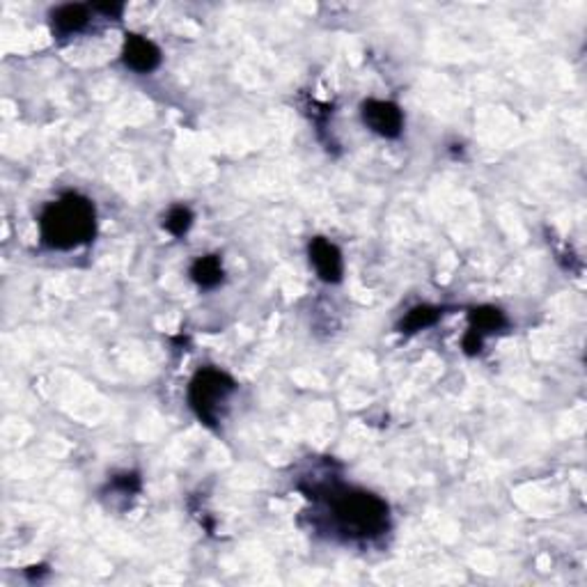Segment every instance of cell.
I'll list each match as a JSON object with an SVG mask.
<instances>
[{
  "instance_id": "cell-1",
  "label": "cell",
  "mask_w": 587,
  "mask_h": 587,
  "mask_svg": "<svg viewBox=\"0 0 587 587\" xmlns=\"http://www.w3.org/2000/svg\"><path fill=\"white\" fill-rule=\"evenodd\" d=\"M326 514L344 539H374L390 526V509L379 496L362 489H324Z\"/></svg>"
},
{
  "instance_id": "cell-2",
  "label": "cell",
  "mask_w": 587,
  "mask_h": 587,
  "mask_svg": "<svg viewBox=\"0 0 587 587\" xmlns=\"http://www.w3.org/2000/svg\"><path fill=\"white\" fill-rule=\"evenodd\" d=\"M96 234V209L87 197L65 193L44 206L40 216V239L53 251H74Z\"/></svg>"
},
{
  "instance_id": "cell-3",
  "label": "cell",
  "mask_w": 587,
  "mask_h": 587,
  "mask_svg": "<svg viewBox=\"0 0 587 587\" xmlns=\"http://www.w3.org/2000/svg\"><path fill=\"white\" fill-rule=\"evenodd\" d=\"M236 390V381L227 371L216 367H202L188 383V404L197 420L206 426H216L221 420V408Z\"/></svg>"
},
{
  "instance_id": "cell-4",
  "label": "cell",
  "mask_w": 587,
  "mask_h": 587,
  "mask_svg": "<svg viewBox=\"0 0 587 587\" xmlns=\"http://www.w3.org/2000/svg\"><path fill=\"white\" fill-rule=\"evenodd\" d=\"M362 124L381 138H399L404 131V113L392 101L367 99L361 104Z\"/></svg>"
},
{
  "instance_id": "cell-5",
  "label": "cell",
  "mask_w": 587,
  "mask_h": 587,
  "mask_svg": "<svg viewBox=\"0 0 587 587\" xmlns=\"http://www.w3.org/2000/svg\"><path fill=\"white\" fill-rule=\"evenodd\" d=\"M307 255H310L312 266H315L319 280L328 282V285H337L344 273V261H342V252L335 243H331L324 236H315L307 246Z\"/></svg>"
},
{
  "instance_id": "cell-6",
  "label": "cell",
  "mask_w": 587,
  "mask_h": 587,
  "mask_svg": "<svg viewBox=\"0 0 587 587\" xmlns=\"http://www.w3.org/2000/svg\"><path fill=\"white\" fill-rule=\"evenodd\" d=\"M122 62L136 74H151L161 65V49L147 37L129 32L122 46Z\"/></svg>"
},
{
  "instance_id": "cell-7",
  "label": "cell",
  "mask_w": 587,
  "mask_h": 587,
  "mask_svg": "<svg viewBox=\"0 0 587 587\" xmlns=\"http://www.w3.org/2000/svg\"><path fill=\"white\" fill-rule=\"evenodd\" d=\"M90 10L87 5H60L50 12V31L58 37L78 35L90 23Z\"/></svg>"
},
{
  "instance_id": "cell-8",
  "label": "cell",
  "mask_w": 587,
  "mask_h": 587,
  "mask_svg": "<svg viewBox=\"0 0 587 587\" xmlns=\"http://www.w3.org/2000/svg\"><path fill=\"white\" fill-rule=\"evenodd\" d=\"M191 278L197 287L202 289H216L225 278V269H223L221 255H205L197 257L191 266Z\"/></svg>"
},
{
  "instance_id": "cell-9",
  "label": "cell",
  "mask_w": 587,
  "mask_h": 587,
  "mask_svg": "<svg viewBox=\"0 0 587 587\" xmlns=\"http://www.w3.org/2000/svg\"><path fill=\"white\" fill-rule=\"evenodd\" d=\"M468 319H471V328L482 335H489V333H498L507 326V316L505 312L498 310L493 306H480L472 307L468 312Z\"/></svg>"
},
{
  "instance_id": "cell-10",
  "label": "cell",
  "mask_w": 587,
  "mask_h": 587,
  "mask_svg": "<svg viewBox=\"0 0 587 587\" xmlns=\"http://www.w3.org/2000/svg\"><path fill=\"white\" fill-rule=\"evenodd\" d=\"M441 316H443L441 307L416 306V307H411V310L407 312V316H404L397 328H399V333L425 331V328L434 326V324H436L438 319H441Z\"/></svg>"
},
{
  "instance_id": "cell-11",
  "label": "cell",
  "mask_w": 587,
  "mask_h": 587,
  "mask_svg": "<svg viewBox=\"0 0 587 587\" xmlns=\"http://www.w3.org/2000/svg\"><path fill=\"white\" fill-rule=\"evenodd\" d=\"M191 225H193V211L184 205L172 206V209L166 214V218H163V227H166L172 236H177V239L191 230Z\"/></svg>"
},
{
  "instance_id": "cell-12",
  "label": "cell",
  "mask_w": 587,
  "mask_h": 587,
  "mask_svg": "<svg viewBox=\"0 0 587 587\" xmlns=\"http://www.w3.org/2000/svg\"><path fill=\"white\" fill-rule=\"evenodd\" d=\"M111 487L124 496H133V493L141 491V477L136 472H122V475L113 477Z\"/></svg>"
},
{
  "instance_id": "cell-13",
  "label": "cell",
  "mask_w": 587,
  "mask_h": 587,
  "mask_svg": "<svg viewBox=\"0 0 587 587\" xmlns=\"http://www.w3.org/2000/svg\"><path fill=\"white\" fill-rule=\"evenodd\" d=\"M482 346H484L482 333H477V331H472V328H468L466 335H463V340H462L463 353H466V356H477V353L482 352Z\"/></svg>"
},
{
  "instance_id": "cell-14",
  "label": "cell",
  "mask_w": 587,
  "mask_h": 587,
  "mask_svg": "<svg viewBox=\"0 0 587 587\" xmlns=\"http://www.w3.org/2000/svg\"><path fill=\"white\" fill-rule=\"evenodd\" d=\"M92 10L101 12L104 16H111V19H120L124 5L122 3H96V5H92Z\"/></svg>"
}]
</instances>
